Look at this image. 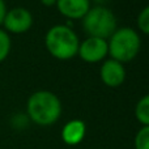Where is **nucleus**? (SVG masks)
Segmentation results:
<instances>
[{
    "label": "nucleus",
    "mask_w": 149,
    "mask_h": 149,
    "mask_svg": "<svg viewBox=\"0 0 149 149\" xmlns=\"http://www.w3.org/2000/svg\"><path fill=\"white\" fill-rule=\"evenodd\" d=\"M107 46L111 59L123 64V63L131 62L139 54L141 39L134 29L120 28L113 33L110 41L107 42Z\"/></svg>",
    "instance_id": "nucleus-3"
},
{
    "label": "nucleus",
    "mask_w": 149,
    "mask_h": 149,
    "mask_svg": "<svg viewBox=\"0 0 149 149\" xmlns=\"http://www.w3.org/2000/svg\"><path fill=\"white\" fill-rule=\"evenodd\" d=\"M137 26L143 33L149 34V5H147L137 16Z\"/></svg>",
    "instance_id": "nucleus-13"
},
{
    "label": "nucleus",
    "mask_w": 149,
    "mask_h": 149,
    "mask_svg": "<svg viewBox=\"0 0 149 149\" xmlns=\"http://www.w3.org/2000/svg\"><path fill=\"white\" fill-rule=\"evenodd\" d=\"M135 149H149V126H143L135 136Z\"/></svg>",
    "instance_id": "nucleus-12"
},
{
    "label": "nucleus",
    "mask_w": 149,
    "mask_h": 149,
    "mask_svg": "<svg viewBox=\"0 0 149 149\" xmlns=\"http://www.w3.org/2000/svg\"><path fill=\"white\" fill-rule=\"evenodd\" d=\"M29 123V118L26 114H16L12 118V126L17 130H22L28 126Z\"/></svg>",
    "instance_id": "nucleus-14"
},
{
    "label": "nucleus",
    "mask_w": 149,
    "mask_h": 149,
    "mask_svg": "<svg viewBox=\"0 0 149 149\" xmlns=\"http://www.w3.org/2000/svg\"><path fill=\"white\" fill-rule=\"evenodd\" d=\"M3 25L7 33L22 34L28 31L33 25V16L26 8L16 7L7 10Z\"/></svg>",
    "instance_id": "nucleus-5"
},
{
    "label": "nucleus",
    "mask_w": 149,
    "mask_h": 149,
    "mask_svg": "<svg viewBox=\"0 0 149 149\" xmlns=\"http://www.w3.org/2000/svg\"><path fill=\"white\" fill-rule=\"evenodd\" d=\"M82 28L89 37L95 38H110L116 30L115 15L109 8L97 5L90 8L88 13L82 17Z\"/></svg>",
    "instance_id": "nucleus-4"
},
{
    "label": "nucleus",
    "mask_w": 149,
    "mask_h": 149,
    "mask_svg": "<svg viewBox=\"0 0 149 149\" xmlns=\"http://www.w3.org/2000/svg\"><path fill=\"white\" fill-rule=\"evenodd\" d=\"M135 115L143 126H149V94L139 100L135 107Z\"/></svg>",
    "instance_id": "nucleus-10"
},
{
    "label": "nucleus",
    "mask_w": 149,
    "mask_h": 149,
    "mask_svg": "<svg viewBox=\"0 0 149 149\" xmlns=\"http://www.w3.org/2000/svg\"><path fill=\"white\" fill-rule=\"evenodd\" d=\"M42 4L47 5V7H51V5H54L55 3H56V0H41Z\"/></svg>",
    "instance_id": "nucleus-16"
},
{
    "label": "nucleus",
    "mask_w": 149,
    "mask_h": 149,
    "mask_svg": "<svg viewBox=\"0 0 149 149\" xmlns=\"http://www.w3.org/2000/svg\"><path fill=\"white\" fill-rule=\"evenodd\" d=\"M46 49L54 58L68 60L79 51V37L67 25H55L49 29L45 37Z\"/></svg>",
    "instance_id": "nucleus-2"
},
{
    "label": "nucleus",
    "mask_w": 149,
    "mask_h": 149,
    "mask_svg": "<svg viewBox=\"0 0 149 149\" xmlns=\"http://www.w3.org/2000/svg\"><path fill=\"white\" fill-rule=\"evenodd\" d=\"M58 9L70 20L82 18L90 9V0H56Z\"/></svg>",
    "instance_id": "nucleus-8"
},
{
    "label": "nucleus",
    "mask_w": 149,
    "mask_h": 149,
    "mask_svg": "<svg viewBox=\"0 0 149 149\" xmlns=\"http://www.w3.org/2000/svg\"><path fill=\"white\" fill-rule=\"evenodd\" d=\"M97 3H102V1H106V0H95Z\"/></svg>",
    "instance_id": "nucleus-17"
},
{
    "label": "nucleus",
    "mask_w": 149,
    "mask_h": 149,
    "mask_svg": "<svg viewBox=\"0 0 149 149\" xmlns=\"http://www.w3.org/2000/svg\"><path fill=\"white\" fill-rule=\"evenodd\" d=\"M62 114L60 100L49 90H38L26 102V115L29 120L38 126H51Z\"/></svg>",
    "instance_id": "nucleus-1"
},
{
    "label": "nucleus",
    "mask_w": 149,
    "mask_h": 149,
    "mask_svg": "<svg viewBox=\"0 0 149 149\" xmlns=\"http://www.w3.org/2000/svg\"><path fill=\"white\" fill-rule=\"evenodd\" d=\"M7 4H5L4 0H0V25H3V21H4L5 13H7Z\"/></svg>",
    "instance_id": "nucleus-15"
},
{
    "label": "nucleus",
    "mask_w": 149,
    "mask_h": 149,
    "mask_svg": "<svg viewBox=\"0 0 149 149\" xmlns=\"http://www.w3.org/2000/svg\"><path fill=\"white\" fill-rule=\"evenodd\" d=\"M77 54L84 62L97 63L109 54L107 41L102 38H95V37H88L84 42L80 43Z\"/></svg>",
    "instance_id": "nucleus-6"
},
{
    "label": "nucleus",
    "mask_w": 149,
    "mask_h": 149,
    "mask_svg": "<svg viewBox=\"0 0 149 149\" xmlns=\"http://www.w3.org/2000/svg\"><path fill=\"white\" fill-rule=\"evenodd\" d=\"M12 47L10 37L4 29H0V63H3L8 58Z\"/></svg>",
    "instance_id": "nucleus-11"
},
{
    "label": "nucleus",
    "mask_w": 149,
    "mask_h": 149,
    "mask_svg": "<svg viewBox=\"0 0 149 149\" xmlns=\"http://www.w3.org/2000/svg\"><path fill=\"white\" fill-rule=\"evenodd\" d=\"M100 76L105 85L110 88H115L123 84L124 79H126V71H124L122 63L114 59H109L105 60L103 64L101 65Z\"/></svg>",
    "instance_id": "nucleus-7"
},
{
    "label": "nucleus",
    "mask_w": 149,
    "mask_h": 149,
    "mask_svg": "<svg viewBox=\"0 0 149 149\" xmlns=\"http://www.w3.org/2000/svg\"><path fill=\"white\" fill-rule=\"evenodd\" d=\"M86 126L80 119L70 120L62 130V139L67 145H77L84 140Z\"/></svg>",
    "instance_id": "nucleus-9"
}]
</instances>
